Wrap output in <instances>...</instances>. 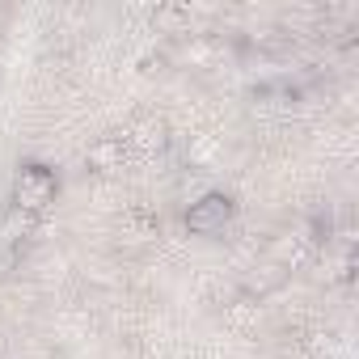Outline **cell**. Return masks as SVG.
<instances>
[{
    "label": "cell",
    "instance_id": "30bf717a",
    "mask_svg": "<svg viewBox=\"0 0 359 359\" xmlns=\"http://www.w3.org/2000/svg\"><path fill=\"white\" fill-rule=\"evenodd\" d=\"M304 351H309V359H330L334 355V338L330 334H309Z\"/></svg>",
    "mask_w": 359,
    "mask_h": 359
},
{
    "label": "cell",
    "instance_id": "5b68a950",
    "mask_svg": "<svg viewBox=\"0 0 359 359\" xmlns=\"http://www.w3.org/2000/svg\"><path fill=\"white\" fill-rule=\"evenodd\" d=\"M216 55H220L216 39H208V34H187V39L177 43V47H173L165 60H173L177 68H208Z\"/></svg>",
    "mask_w": 359,
    "mask_h": 359
},
{
    "label": "cell",
    "instance_id": "8992f818",
    "mask_svg": "<svg viewBox=\"0 0 359 359\" xmlns=\"http://www.w3.org/2000/svg\"><path fill=\"white\" fill-rule=\"evenodd\" d=\"M123 161H127L123 135H102V140H93L89 152H85V165H89L93 173H114V169H123Z\"/></svg>",
    "mask_w": 359,
    "mask_h": 359
},
{
    "label": "cell",
    "instance_id": "52a82bcc",
    "mask_svg": "<svg viewBox=\"0 0 359 359\" xmlns=\"http://www.w3.org/2000/svg\"><path fill=\"white\" fill-rule=\"evenodd\" d=\"M258 304H262V300H254V296H237L233 304H224V317H229L237 330H245V325H254V321H258V313H262Z\"/></svg>",
    "mask_w": 359,
    "mask_h": 359
},
{
    "label": "cell",
    "instance_id": "6da1fadb",
    "mask_svg": "<svg viewBox=\"0 0 359 359\" xmlns=\"http://www.w3.org/2000/svg\"><path fill=\"white\" fill-rule=\"evenodd\" d=\"M55 195H60V177L47 165H26L13 182V203L22 216H43L55 203Z\"/></svg>",
    "mask_w": 359,
    "mask_h": 359
},
{
    "label": "cell",
    "instance_id": "ba28073f",
    "mask_svg": "<svg viewBox=\"0 0 359 359\" xmlns=\"http://www.w3.org/2000/svg\"><path fill=\"white\" fill-rule=\"evenodd\" d=\"M26 229H30V216H22V212L13 208L5 220H0V250H5V245H18V241L26 237Z\"/></svg>",
    "mask_w": 359,
    "mask_h": 359
},
{
    "label": "cell",
    "instance_id": "3957f363",
    "mask_svg": "<svg viewBox=\"0 0 359 359\" xmlns=\"http://www.w3.org/2000/svg\"><path fill=\"white\" fill-rule=\"evenodd\" d=\"M313 245H317L313 229H287V233H279V237L266 245V258H271V266H279V271H296V266L313 254Z\"/></svg>",
    "mask_w": 359,
    "mask_h": 359
},
{
    "label": "cell",
    "instance_id": "9c48e42d",
    "mask_svg": "<svg viewBox=\"0 0 359 359\" xmlns=\"http://www.w3.org/2000/svg\"><path fill=\"white\" fill-rule=\"evenodd\" d=\"M216 152H220V144H216L212 135H199V140H191L187 161H191V169H203V165H212V161H216Z\"/></svg>",
    "mask_w": 359,
    "mask_h": 359
},
{
    "label": "cell",
    "instance_id": "7a4b0ae2",
    "mask_svg": "<svg viewBox=\"0 0 359 359\" xmlns=\"http://www.w3.org/2000/svg\"><path fill=\"white\" fill-rule=\"evenodd\" d=\"M233 212H237V203L229 199V195H220V191H208V195H199L191 208H187V233H195V237H216V233H224V224L233 220Z\"/></svg>",
    "mask_w": 359,
    "mask_h": 359
},
{
    "label": "cell",
    "instance_id": "277c9868",
    "mask_svg": "<svg viewBox=\"0 0 359 359\" xmlns=\"http://www.w3.org/2000/svg\"><path fill=\"white\" fill-rule=\"evenodd\" d=\"M123 144H127V152H131V148H135V152H165V148H169V123L156 118V114L135 118V123L127 127Z\"/></svg>",
    "mask_w": 359,
    "mask_h": 359
}]
</instances>
